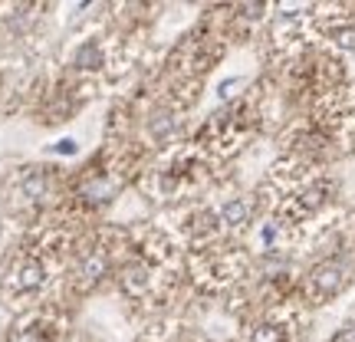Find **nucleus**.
Instances as JSON below:
<instances>
[{
  "label": "nucleus",
  "mask_w": 355,
  "mask_h": 342,
  "mask_svg": "<svg viewBox=\"0 0 355 342\" xmlns=\"http://www.w3.org/2000/svg\"><path fill=\"white\" fill-rule=\"evenodd\" d=\"M250 214H254V207H250L247 198H230V201H224L220 204V211H217L220 228H227V230H241L243 224L250 221Z\"/></svg>",
  "instance_id": "nucleus-6"
},
{
  "label": "nucleus",
  "mask_w": 355,
  "mask_h": 342,
  "mask_svg": "<svg viewBox=\"0 0 355 342\" xmlns=\"http://www.w3.org/2000/svg\"><path fill=\"white\" fill-rule=\"evenodd\" d=\"M56 152H60V155H73V152H76V142H73V139L56 142Z\"/></svg>",
  "instance_id": "nucleus-11"
},
{
  "label": "nucleus",
  "mask_w": 355,
  "mask_h": 342,
  "mask_svg": "<svg viewBox=\"0 0 355 342\" xmlns=\"http://www.w3.org/2000/svg\"><path fill=\"white\" fill-rule=\"evenodd\" d=\"M290 326L283 323H273V319H263L254 332H250V342H290Z\"/></svg>",
  "instance_id": "nucleus-8"
},
{
  "label": "nucleus",
  "mask_w": 355,
  "mask_h": 342,
  "mask_svg": "<svg viewBox=\"0 0 355 342\" xmlns=\"http://www.w3.org/2000/svg\"><path fill=\"white\" fill-rule=\"evenodd\" d=\"M332 342H355V330H343Z\"/></svg>",
  "instance_id": "nucleus-12"
},
{
  "label": "nucleus",
  "mask_w": 355,
  "mask_h": 342,
  "mask_svg": "<svg viewBox=\"0 0 355 342\" xmlns=\"http://www.w3.org/2000/svg\"><path fill=\"white\" fill-rule=\"evenodd\" d=\"M155 287V270L152 264H145V260H135V264H128L125 270H122V290L128 293V296H135V300H141V296H148Z\"/></svg>",
  "instance_id": "nucleus-4"
},
{
  "label": "nucleus",
  "mask_w": 355,
  "mask_h": 342,
  "mask_svg": "<svg viewBox=\"0 0 355 342\" xmlns=\"http://www.w3.org/2000/svg\"><path fill=\"white\" fill-rule=\"evenodd\" d=\"M43 283H46V266L40 264V260H24V264L10 273V280H7V293H13V296H30V293H37Z\"/></svg>",
  "instance_id": "nucleus-3"
},
{
  "label": "nucleus",
  "mask_w": 355,
  "mask_h": 342,
  "mask_svg": "<svg viewBox=\"0 0 355 342\" xmlns=\"http://www.w3.org/2000/svg\"><path fill=\"white\" fill-rule=\"evenodd\" d=\"M322 33L339 53H355V20H349V17L322 20Z\"/></svg>",
  "instance_id": "nucleus-5"
},
{
  "label": "nucleus",
  "mask_w": 355,
  "mask_h": 342,
  "mask_svg": "<svg viewBox=\"0 0 355 342\" xmlns=\"http://www.w3.org/2000/svg\"><path fill=\"white\" fill-rule=\"evenodd\" d=\"M329 198H332L329 178H319V175L306 178V181H300L296 188L283 191V198H279V204H277L279 224H283V221H286V224H300L306 217H313Z\"/></svg>",
  "instance_id": "nucleus-1"
},
{
  "label": "nucleus",
  "mask_w": 355,
  "mask_h": 342,
  "mask_svg": "<svg viewBox=\"0 0 355 342\" xmlns=\"http://www.w3.org/2000/svg\"><path fill=\"white\" fill-rule=\"evenodd\" d=\"M20 194H24V201H40L46 194V171L43 168H30L24 181H20Z\"/></svg>",
  "instance_id": "nucleus-7"
},
{
  "label": "nucleus",
  "mask_w": 355,
  "mask_h": 342,
  "mask_svg": "<svg viewBox=\"0 0 355 342\" xmlns=\"http://www.w3.org/2000/svg\"><path fill=\"white\" fill-rule=\"evenodd\" d=\"M17 342H46V332H43V326H33V330H26Z\"/></svg>",
  "instance_id": "nucleus-10"
},
{
  "label": "nucleus",
  "mask_w": 355,
  "mask_h": 342,
  "mask_svg": "<svg viewBox=\"0 0 355 342\" xmlns=\"http://www.w3.org/2000/svg\"><path fill=\"white\" fill-rule=\"evenodd\" d=\"M345 283H349V270H345L343 260H322L309 270V277H306V300L313 306H322L336 300L339 293L345 290Z\"/></svg>",
  "instance_id": "nucleus-2"
},
{
  "label": "nucleus",
  "mask_w": 355,
  "mask_h": 342,
  "mask_svg": "<svg viewBox=\"0 0 355 342\" xmlns=\"http://www.w3.org/2000/svg\"><path fill=\"white\" fill-rule=\"evenodd\" d=\"M105 270H109V257H105V250H92V254L86 257L83 270H79V277H83V283H96Z\"/></svg>",
  "instance_id": "nucleus-9"
}]
</instances>
